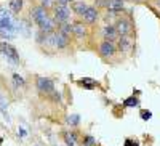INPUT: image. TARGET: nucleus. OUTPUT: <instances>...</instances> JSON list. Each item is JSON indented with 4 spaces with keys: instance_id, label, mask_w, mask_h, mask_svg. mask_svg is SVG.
<instances>
[{
    "instance_id": "6e6552de",
    "label": "nucleus",
    "mask_w": 160,
    "mask_h": 146,
    "mask_svg": "<svg viewBox=\"0 0 160 146\" xmlns=\"http://www.w3.org/2000/svg\"><path fill=\"white\" fill-rule=\"evenodd\" d=\"M31 18L35 21L37 26H38V24H42L45 19H48L50 16H48V13H47V8H43L42 5H40V7L32 8V11H31Z\"/></svg>"
},
{
    "instance_id": "6ab92c4d",
    "label": "nucleus",
    "mask_w": 160,
    "mask_h": 146,
    "mask_svg": "<svg viewBox=\"0 0 160 146\" xmlns=\"http://www.w3.org/2000/svg\"><path fill=\"white\" fill-rule=\"evenodd\" d=\"M22 0H11L10 2V7H11V10H13V13H19V11L22 10Z\"/></svg>"
},
{
    "instance_id": "ddd939ff",
    "label": "nucleus",
    "mask_w": 160,
    "mask_h": 146,
    "mask_svg": "<svg viewBox=\"0 0 160 146\" xmlns=\"http://www.w3.org/2000/svg\"><path fill=\"white\" fill-rule=\"evenodd\" d=\"M72 34L78 39H82L87 36V27H85V24H82V22H74L72 24Z\"/></svg>"
},
{
    "instance_id": "c756f323",
    "label": "nucleus",
    "mask_w": 160,
    "mask_h": 146,
    "mask_svg": "<svg viewBox=\"0 0 160 146\" xmlns=\"http://www.w3.org/2000/svg\"><path fill=\"white\" fill-rule=\"evenodd\" d=\"M135 2H144V0H135Z\"/></svg>"
},
{
    "instance_id": "20e7f679",
    "label": "nucleus",
    "mask_w": 160,
    "mask_h": 146,
    "mask_svg": "<svg viewBox=\"0 0 160 146\" xmlns=\"http://www.w3.org/2000/svg\"><path fill=\"white\" fill-rule=\"evenodd\" d=\"M135 48V40L131 36H122L118 37V50L125 55H130Z\"/></svg>"
},
{
    "instance_id": "412c9836",
    "label": "nucleus",
    "mask_w": 160,
    "mask_h": 146,
    "mask_svg": "<svg viewBox=\"0 0 160 146\" xmlns=\"http://www.w3.org/2000/svg\"><path fill=\"white\" fill-rule=\"evenodd\" d=\"M13 83H15V87L16 88H22V87H26V80H24V79H22L19 74H15L13 76Z\"/></svg>"
},
{
    "instance_id": "0eeeda50",
    "label": "nucleus",
    "mask_w": 160,
    "mask_h": 146,
    "mask_svg": "<svg viewBox=\"0 0 160 146\" xmlns=\"http://www.w3.org/2000/svg\"><path fill=\"white\" fill-rule=\"evenodd\" d=\"M115 29L118 32V36L122 37V36H130L133 26H131L130 19H127V18H118L117 22H115Z\"/></svg>"
},
{
    "instance_id": "f3484780",
    "label": "nucleus",
    "mask_w": 160,
    "mask_h": 146,
    "mask_svg": "<svg viewBox=\"0 0 160 146\" xmlns=\"http://www.w3.org/2000/svg\"><path fill=\"white\" fill-rule=\"evenodd\" d=\"M123 106L125 108H136V106H139V100L136 98L135 95H131V97L123 100Z\"/></svg>"
},
{
    "instance_id": "f03ea898",
    "label": "nucleus",
    "mask_w": 160,
    "mask_h": 146,
    "mask_svg": "<svg viewBox=\"0 0 160 146\" xmlns=\"http://www.w3.org/2000/svg\"><path fill=\"white\" fill-rule=\"evenodd\" d=\"M0 52H2V55L5 56V58H7L8 63H11V64H19V53L16 52V48L11 43L2 42V43H0Z\"/></svg>"
},
{
    "instance_id": "39448f33",
    "label": "nucleus",
    "mask_w": 160,
    "mask_h": 146,
    "mask_svg": "<svg viewBox=\"0 0 160 146\" xmlns=\"http://www.w3.org/2000/svg\"><path fill=\"white\" fill-rule=\"evenodd\" d=\"M115 53H117V45L114 42L104 40V42L99 43V55L102 58H112Z\"/></svg>"
},
{
    "instance_id": "393cba45",
    "label": "nucleus",
    "mask_w": 160,
    "mask_h": 146,
    "mask_svg": "<svg viewBox=\"0 0 160 146\" xmlns=\"http://www.w3.org/2000/svg\"><path fill=\"white\" fill-rule=\"evenodd\" d=\"M53 3V0H42V7L43 8H47V7H50V5Z\"/></svg>"
},
{
    "instance_id": "423d86ee",
    "label": "nucleus",
    "mask_w": 160,
    "mask_h": 146,
    "mask_svg": "<svg viewBox=\"0 0 160 146\" xmlns=\"http://www.w3.org/2000/svg\"><path fill=\"white\" fill-rule=\"evenodd\" d=\"M37 90L40 93H53L55 92V82L48 77H38L37 79Z\"/></svg>"
},
{
    "instance_id": "f257e3e1",
    "label": "nucleus",
    "mask_w": 160,
    "mask_h": 146,
    "mask_svg": "<svg viewBox=\"0 0 160 146\" xmlns=\"http://www.w3.org/2000/svg\"><path fill=\"white\" fill-rule=\"evenodd\" d=\"M16 27L13 18H11L10 11L5 10V8H0V36L3 39H11L16 36Z\"/></svg>"
},
{
    "instance_id": "c85d7f7f",
    "label": "nucleus",
    "mask_w": 160,
    "mask_h": 146,
    "mask_svg": "<svg viewBox=\"0 0 160 146\" xmlns=\"http://www.w3.org/2000/svg\"><path fill=\"white\" fill-rule=\"evenodd\" d=\"M155 5H157V7L160 8V0H155Z\"/></svg>"
},
{
    "instance_id": "4468645a",
    "label": "nucleus",
    "mask_w": 160,
    "mask_h": 146,
    "mask_svg": "<svg viewBox=\"0 0 160 146\" xmlns=\"http://www.w3.org/2000/svg\"><path fill=\"white\" fill-rule=\"evenodd\" d=\"M87 8H88V5L85 2H82V0H78V2H75L72 5V11L75 15H78V16H83V13L87 11Z\"/></svg>"
},
{
    "instance_id": "aec40b11",
    "label": "nucleus",
    "mask_w": 160,
    "mask_h": 146,
    "mask_svg": "<svg viewBox=\"0 0 160 146\" xmlns=\"http://www.w3.org/2000/svg\"><path fill=\"white\" fill-rule=\"evenodd\" d=\"M59 32H61V34H64L66 37H69V39H71V34H72V24H67V22H66V24H61V26H59Z\"/></svg>"
},
{
    "instance_id": "2eb2a0df",
    "label": "nucleus",
    "mask_w": 160,
    "mask_h": 146,
    "mask_svg": "<svg viewBox=\"0 0 160 146\" xmlns=\"http://www.w3.org/2000/svg\"><path fill=\"white\" fill-rule=\"evenodd\" d=\"M64 143H66V146H77V143H78L77 133L75 132H66L64 133Z\"/></svg>"
},
{
    "instance_id": "f8f14e48",
    "label": "nucleus",
    "mask_w": 160,
    "mask_h": 146,
    "mask_svg": "<svg viewBox=\"0 0 160 146\" xmlns=\"http://www.w3.org/2000/svg\"><path fill=\"white\" fill-rule=\"evenodd\" d=\"M123 2L125 0H107L106 7L109 8V11H112V13H118V11L123 10Z\"/></svg>"
},
{
    "instance_id": "5701e85b",
    "label": "nucleus",
    "mask_w": 160,
    "mask_h": 146,
    "mask_svg": "<svg viewBox=\"0 0 160 146\" xmlns=\"http://www.w3.org/2000/svg\"><path fill=\"white\" fill-rule=\"evenodd\" d=\"M139 116H141V119H142V121H149L151 117H152V112H151V111H147V109H141Z\"/></svg>"
},
{
    "instance_id": "7ed1b4c3",
    "label": "nucleus",
    "mask_w": 160,
    "mask_h": 146,
    "mask_svg": "<svg viewBox=\"0 0 160 146\" xmlns=\"http://www.w3.org/2000/svg\"><path fill=\"white\" fill-rule=\"evenodd\" d=\"M71 18V8L67 5H56L55 7V16L53 19L56 22H61V24H66Z\"/></svg>"
},
{
    "instance_id": "9d476101",
    "label": "nucleus",
    "mask_w": 160,
    "mask_h": 146,
    "mask_svg": "<svg viewBox=\"0 0 160 146\" xmlns=\"http://www.w3.org/2000/svg\"><path fill=\"white\" fill-rule=\"evenodd\" d=\"M99 18V13L98 10H96V7H88L87 11L83 13V21L88 22V24H93V22H96Z\"/></svg>"
},
{
    "instance_id": "1a4fd4ad",
    "label": "nucleus",
    "mask_w": 160,
    "mask_h": 146,
    "mask_svg": "<svg viewBox=\"0 0 160 146\" xmlns=\"http://www.w3.org/2000/svg\"><path fill=\"white\" fill-rule=\"evenodd\" d=\"M102 37H104V40H109V42H114V40H117V39L120 37L118 36V32L115 29V26H104L102 27Z\"/></svg>"
},
{
    "instance_id": "4be33fe9",
    "label": "nucleus",
    "mask_w": 160,
    "mask_h": 146,
    "mask_svg": "<svg viewBox=\"0 0 160 146\" xmlns=\"http://www.w3.org/2000/svg\"><path fill=\"white\" fill-rule=\"evenodd\" d=\"M96 144V138L91 135H85L83 137V146H95Z\"/></svg>"
},
{
    "instance_id": "b1692460",
    "label": "nucleus",
    "mask_w": 160,
    "mask_h": 146,
    "mask_svg": "<svg viewBox=\"0 0 160 146\" xmlns=\"http://www.w3.org/2000/svg\"><path fill=\"white\" fill-rule=\"evenodd\" d=\"M125 146H139V143L136 140H131V138H127L125 140Z\"/></svg>"
},
{
    "instance_id": "9b49d317",
    "label": "nucleus",
    "mask_w": 160,
    "mask_h": 146,
    "mask_svg": "<svg viewBox=\"0 0 160 146\" xmlns=\"http://www.w3.org/2000/svg\"><path fill=\"white\" fill-rule=\"evenodd\" d=\"M67 45H69V37H66L59 31L55 32V48H66Z\"/></svg>"
},
{
    "instance_id": "a211bd4d",
    "label": "nucleus",
    "mask_w": 160,
    "mask_h": 146,
    "mask_svg": "<svg viewBox=\"0 0 160 146\" xmlns=\"http://www.w3.org/2000/svg\"><path fill=\"white\" fill-rule=\"evenodd\" d=\"M66 122L69 124L71 127H77L78 124H80V116L78 114H71V116H67Z\"/></svg>"
},
{
    "instance_id": "cd10ccee",
    "label": "nucleus",
    "mask_w": 160,
    "mask_h": 146,
    "mask_svg": "<svg viewBox=\"0 0 160 146\" xmlns=\"http://www.w3.org/2000/svg\"><path fill=\"white\" fill-rule=\"evenodd\" d=\"M18 135H19V137H26V132H24V130H22V128H19V132H18Z\"/></svg>"
},
{
    "instance_id": "dca6fc26",
    "label": "nucleus",
    "mask_w": 160,
    "mask_h": 146,
    "mask_svg": "<svg viewBox=\"0 0 160 146\" xmlns=\"http://www.w3.org/2000/svg\"><path fill=\"white\" fill-rule=\"evenodd\" d=\"M78 85H82L87 90H93V88H96V82H95V79H91V77H83L82 80H78Z\"/></svg>"
},
{
    "instance_id": "bb28decb",
    "label": "nucleus",
    "mask_w": 160,
    "mask_h": 146,
    "mask_svg": "<svg viewBox=\"0 0 160 146\" xmlns=\"http://www.w3.org/2000/svg\"><path fill=\"white\" fill-rule=\"evenodd\" d=\"M98 5H101V7H106V5H107V0H98Z\"/></svg>"
},
{
    "instance_id": "a878e982",
    "label": "nucleus",
    "mask_w": 160,
    "mask_h": 146,
    "mask_svg": "<svg viewBox=\"0 0 160 146\" xmlns=\"http://www.w3.org/2000/svg\"><path fill=\"white\" fill-rule=\"evenodd\" d=\"M58 2V5H67L69 2H72V0H56Z\"/></svg>"
}]
</instances>
